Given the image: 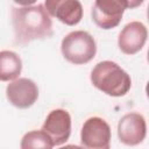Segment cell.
<instances>
[{
	"label": "cell",
	"mask_w": 149,
	"mask_h": 149,
	"mask_svg": "<svg viewBox=\"0 0 149 149\" xmlns=\"http://www.w3.org/2000/svg\"><path fill=\"white\" fill-rule=\"evenodd\" d=\"M12 21L16 43L26 44L52 35V21L43 5L13 8Z\"/></svg>",
	"instance_id": "6da1fadb"
},
{
	"label": "cell",
	"mask_w": 149,
	"mask_h": 149,
	"mask_svg": "<svg viewBox=\"0 0 149 149\" xmlns=\"http://www.w3.org/2000/svg\"><path fill=\"white\" fill-rule=\"evenodd\" d=\"M92 85L111 97H122L132 87L130 76L115 62H99L91 71Z\"/></svg>",
	"instance_id": "7a4b0ae2"
},
{
	"label": "cell",
	"mask_w": 149,
	"mask_h": 149,
	"mask_svg": "<svg viewBox=\"0 0 149 149\" xmlns=\"http://www.w3.org/2000/svg\"><path fill=\"white\" fill-rule=\"evenodd\" d=\"M63 57L71 64L81 65L91 62L97 54V44L93 36L85 30L69 33L61 43Z\"/></svg>",
	"instance_id": "3957f363"
},
{
	"label": "cell",
	"mask_w": 149,
	"mask_h": 149,
	"mask_svg": "<svg viewBox=\"0 0 149 149\" xmlns=\"http://www.w3.org/2000/svg\"><path fill=\"white\" fill-rule=\"evenodd\" d=\"M127 9V0H95L91 10L93 22L101 29L118 27Z\"/></svg>",
	"instance_id": "277c9868"
},
{
	"label": "cell",
	"mask_w": 149,
	"mask_h": 149,
	"mask_svg": "<svg viewBox=\"0 0 149 149\" xmlns=\"http://www.w3.org/2000/svg\"><path fill=\"white\" fill-rule=\"evenodd\" d=\"M111 127L100 116L88 118L81 127L80 141L83 147L90 149H108L111 146Z\"/></svg>",
	"instance_id": "5b68a950"
},
{
	"label": "cell",
	"mask_w": 149,
	"mask_h": 149,
	"mask_svg": "<svg viewBox=\"0 0 149 149\" xmlns=\"http://www.w3.org/2000/svg\"><path fill=\"white\" fill-rule=\"evenodd\" d=\"M6 97L13 106L26 109L36 102L38 98V87L35 81L29 78H16L10 80L7 85Z\"/></svg>",
	"instance_id": "8992f818"
},
{
	"label": "cell",
	"mask_w": 149,
	"mask_h": 149,
	"mask_svg": "<svg viewBox=\"0 0 149 149\" xmlns=\"http://www.w3.org/2000/svg\"><path fill=\"white\" fill-rule=\"evenodd\" d=\"M147 135V123L142 114L130 112L125 114L118 123V136L126 146L140 144Z\"/></svg>",
	"instance_id": "52a82bcc"
},
{
	"label": "cell",
	"mask_w": 149,
	"mask_h": 149,
	"mask_svg": "<svg viewBox=\"0 0 149 149\" xmlns=\"http://www.w3.org/2000/svg\"><path fill=\"white\" fill-rule=\"evenodd\" d=\"M71 115L66 109H52L45 118L42 129L51 137L54 147L64 144L71 135Z\"/></svg>",
	"instance_id": "ba28073f"
},
{
	"label": "cell",
	"mask_w": 149,
	"mask_h": 149,
	"mask_svg": "<svg viewBox=\"0 0 149 149\" xmlns=\"http://www.w3.org/2000/svg\"><path fill=\"white\" fill-rule=\"evenodd\" d=\"M147 27L140 21H132L127 23L119 34V49L126 55H135L142 50L147 42Z\"/></svg>",
	"instance_id": "9c48e42d"
},
{
	"label": "cell",
	"mask_w": 149,
	"mask_h": 149,
	"mask_svg": "<svg viewBox=\"0 0 149 149\" xmlns=\"http://www.w3.org/2000/svg\"><path fill=\"white\" fill-rule=\"evenodd\" d=\"M44 8L50 16L66 26H76L83 19V6L79 0H45Z\"/></svg>",
	"instance_id": "30bf717a"
},
{
	"label": "cell",
	"mask_w": 149,
	"mask_h": 149,
	"mask_svg": "<svg viewBox=\"0 0 149 149\" xmlns=\"http://www.w3.org/2000/svg\"><path fill=\"white\" fill-rule=\"evenodd\" d=\"M22 61L20 56L10 50L0 51V81H10L21 74Z\"/></svg>",
	"instance_id": "8fae6325"
},
{
	"label": "cell",
	"mask_w": 149,
	"mask_h": 149,
	"mask_svg": "<svg viewBox=\"0 0 149 149\" xmlns=\"http://www.w3.org/2000/svg\"><path fill=\"white\" fill-rule=\"evenodd\" d=\"M20 147L22 149H29V148H45L50 149L54 148V143L51 137L43 130H31L23 135Z\"/></svg>",
	"instance_id": "7c38bea8"
},
{
	"label": "cell",
	"mask_w": 149,
	"mask_h": 149,
	"mask_svg": "<svg viewBox=\"0 0 149 149\" xmlns=\"http://www.w3.org/2000/svg\"><path fill=\"white\" fill-rule=\"evenodd\" d=\"M143 2H144V0H127V8H129V9L137 8Z\"/></svg>",
	"instance_id": "4fadbf2b"
},
{
	"label": "cell",
	"mask_w": 149,
	"mask_h": 149,
	"mask_svg": "<svg viewBox=\"0 0 149 149\" xmlns=\"http://www.w3.org/2000/svg\"><path fill=\"white\" fill-rule=\"evenodd\" d=\"M15 3H17V5H20V6H31V5H34L37 0H13Z\"/></svg>",
	"instance_id": "5bb4252c"
}]
</instances>
